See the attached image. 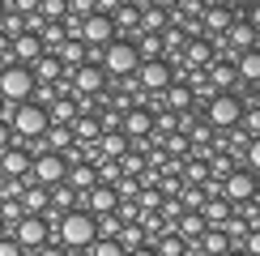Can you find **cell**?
<instances>
[{"label":"cell","mask_w":260,"mask_h":256,"mask_svg":"<svg viewBox=\"0 0 260 256\" xmlns=\"http://www.w3.org/2000/svg\"><path fill=\"white\" fill-rule=\"evenodd\" d=\"M5 124L13 133V141H35L47 133V111L39 103H17V107H5Z\"/></svg>","instance_id":"6da1fadb"},{"label":"cell","mask_w":260,"mask_h":256,"mask_svg":"<svg viewBox=\"0 0 260 256\" xmlns=\"http://www.w3.org/2000/svg\"><path fill=\"white\" fill-rule=\"evenodd\" d=\"M56 239H60L69 252L90 248V243L99 239V231H94V213H85V209H69V213L60 218V227H56Z\"/></svg>","instance_id":"7a4b0ae2"},{"label":"cell","mask_w":260,"mask_h":256,"mask_svg":"<svg viewBox=\"0 0 260 256\" xmlns=\"http://www.w3.org/2000/svg\"><path fill=\"white\" fill-rule=\"evenodd\" d=\"M141 69V56H137V47H133V39H111L103 47V73L107 77H133V73Z\"/></svg>","instance_id":"3957f363"},{"label":"cell","mask_w":260,"mask_h":256,"mask_svg":"<svg viewBox=\"0 0 260 256\" xmlns=\"http://www.w3.org/2000/svg\"><path fill=\"white\" fill-rule=\"evenodd\" d=\"M30 94H35V73L26 64H5L0 69V99L17 107V103H30Z\"/></svg>","instance_id":"277c9868"},{"label":"cell","mask_w":260,"mask_h":256,"mask_svg":"<svg viewBox=\"0 0 260 256\" xmlns=\"http://www.w3.org/2000/svg\"><path fill=\"white\" fill-rule=\"evenodd\" d=\"M239 120H243V99L239 94H213L209 107H205V124L213 133H231Z\"/></svg>","instance_id":"5b68a950"},{"label":"cell","mask_w":260,"mask_h":256,"mask_svg":"<svg viewBox=\"0 0 260 256\" xmlns=\"http://www.w3.org/2000/svg\"><path fill=\"white\" fill-rule=\"evenodd\" d=\"M222 197L231 201V205H247V201L260 197V175H252L247 167H235L231 175L222 179Z\"/></svg>","instance_id":"8992f818"},{"label":"cell","mask_w":260,"mask_h":256,"mask_svg":"<svg viewBox=\"0 0 260 256\" xmlns=\"http://www.w3.org/2000/svg\"><path fill=\"white\" fill-rule=\"evenodd\" d=\"M133 77H137L141 94H162L171 81H175V69H171V60H141V69L133 73Z\"/></svg>","instance_id":"52a82bcc"},{"label":"cell","mask_w":260,"mask_h":256,"mask_svg":"<svg viewBox=\"0 0 260 256\" xmlns=\"http://www.w3.org/2000/svg\"><path fill=\"white\" fill-rule=\"evenodd\" d=\"M64 175H69V163H64V154H35V163H30V179L43 188H56L64 184Z\"/></svg>","instance_id":"ba28073f"},{"label":"cell","mask_w":260,"mask_h":256,"mask_svg":"<svg viewBox=\"0 0 260 256\" xmlns=\"http://www.w3.org/2000/svg\"><path fill=\"white\" fill-rule=\"evenodd\" d=\"M13 239L30 252V248H43L47 239H56V231H51L47 222H43V213H26V218H21L17 227H13Z\"/></svg>","instance_id":"9c48e42d"},{"label":"cell","mask_w":260,"mask_h":256,"mask_svg":"<svg viewBox=\"0 0 260 256\" xmlns=\"http://www.w3.org/2000/svg\"><path fill=\"white\" fill-rule=\"evenodd\" d=\"M120 133L128 137V141H145L149 133H154V111H149L145 103L128 107V111H120Z\"/></svg>","instance_id":"30bf717a"},{"label":"cell","mask_w":260,"mask_h":256,"mask_svg":"<svg viewBox=\"0 0 260 256\" xmlns=\"http://www.w3.org/2000/svg\"><path fill=\"white\" fill-rule=\"evenodd\" d=\"M85 47H107V43L115 39V26H111V17L107 13H90V17H81V35H77Z\"/></svg>","instance_id":"8fae6325"},{"label":"cell","mask_w":260,"mask_h":256,"mask_svg":"<svg viewBox=\"0 0 260 256\" xmlns=\"http://www.w3.org/2000/svg\"><path fill=\"white\" fill-rule=\"evenodd\" d=\"M30 163H35V158L21 149V141L0 149V175H5V179H30Z\"/></svg>","instance_id":"7c38bea8"},{"label":"cell","mask_w":260,"mask_h":256,"mask_svg":"<svg viewBox=\"0 0 260 256\" xmlns=\"http://www.w3.org/2000/svg\"><path fill=\"white\" fill-rule=\"evenodd\" d=\"M115 205H120V197H115V188L111 184H94L85 197H77V209H85V213H115Z\"/></svg>","instance_id":"4fadbf2b"},{"label":"cell","mask_w":260,"mask_h":256,"mask_svg":"<svg viewBox=\"0 0 260 256\" xmlns=\"http://www.w3.org/2000/svg\"><path fill=\"white\" fill-rule=\"evenodd\" d=\"M205 81H209L213 94H235V85H239V73H235L231 60H213L209 69H205Z\"/></svg>","instance_id":"5bb4252c"},{"label":"cell","mask_w":260,"mask_h":256,"mask_svg":"<svg viewBox=\"0 0 260 256\" xmlns=\"http://www.w3.org/2000/svg\"><path fill=\"white\" fill-rule=\"evenodd\" d=\"M69 81H73V94H90V99H94V94L107 85V73H103V64H81Z\"/></svg>","instance_id":"9a60e30c"},{"label":"cell","mask_w":260,"mask_h":256,"mask_svg":"<svg viewBox=\"0 0 260 256\" xmlns=\"http://www.w3.org/2000/svg\"><path fill=\"white\" fill-rule=\"evenodd\" d=\"M39 56H43V43H39V35H30V30L9 43V60H13V64H26V69H30Z\"/></svg>","instance_id":"2e32d148"},{"label":"cell","mask_w":260,"mask_h":256,"mask_svg":"<svg viewBox=\"0 0 260 256\" xmlns=\"http://www.w3.org/2000/svg\"><path fill=\"white\" fill-rule=\"evenodd\" d=\"M222 39H226V47H231L235 56H239V51H252V47H256V30L247 26L243 17H235L231 26H226V35H222Z\"/></svg>","instance_id":"e0dca14e"},{"label":"cell","mask_w":260,"mask_h":256,"mask_svg":"<svg viewBox=\"0 0 260 256\" xmlns=\"http://www.w3.org/2000/svg\"><path fill=\"white\" fill-rule=\"evenodd\" d=\"M51 56L64 64V77H73V73H77L81 64H85V43H81V39H64L60 47L51 51Z\"/></svg>","instance_id":"ac0fdd59"},{"label":"cell","mask_w":260,"mask_h":256,"mask_svg":"<svg viewBox=\"0 0 260 256\" xmlns=\"http://www.w3.org/2000/svg\"><path fill=\"white\" fill-rule=\"evenodd\" d=\"M231 213H235V205H231L226 197H209V201L201 205V218H205V227H209V231H222Z\"/></svg>","instance_id":"d6986e66"},{"label":"cell","mask_w":260,"mask_h":256,"mask_svg":"<svg viewBox=\"0 0 260 256\" xmlns=\"http://www.w3.org/2000/svg\"><path fill=\"white\" fill-rule=\"evenodd\" d=\"M30 73H35V85H56V81L64 77V64L51 56V51H43V56L30 64Z\"/></svg>","instance_id":"ffe728a7"},{"label":"cell","mask_w":260,"mask_h":256,"mask_svg":"<svg viewBox=\"0 0 260 256\" xmlns=\"http://www.w3.org/2000/svg\"><path fill=\"white\" fill-rule=\"evenodd\" d=\"M64 184L77 192V197H85V192L99 184V171H94L90 163H73V167H69V175H64Z\"/></svg>","instance_id":"44dd1931"},{"label":"cell","mask_w":260,"mask_h":256,"mask_svg":"<svg viewBox=\"0 0 260 256\" xmlns=\"http://www.w3.org/2000/svg\"><path fill=\"white\" fill-rule=\"evenodd\" d=\"M21 209H26V213H43V209H47L51 205V192L47 188H43V184H35V179H26V184H21Z\"/></svg>","instance_id":"7402d4cb"},{"label":"cell","mask_w":260,"mask_h":256,"mask_svg":"<svg viewBox=\"0 0 260 256\" xmlns=\"http://www.w3.org/2000/svg\"><path fill=\"white\" fill-rule=\"evenodd\" d=\"M162 103H167V111H192V103H197V99H192V90H188V81H171L167 85V90H162Z\"/></svg>","instance_id":"603a6c76"},{"label":"cell","mask_w":260,"mask_h":256,"mask_svg":"<svg viewBox=\"0 0 260 256\" xmlns=\"http://www.w3.org/2000/svg\"><path fill=\"white\" fill-rule=\"evenodd\" d=\"M69 128H73V141H77V145H99V137H103L99 115H77Z\"/></svg>","instance_id":"cb8c5ba5"},{"label":"cell","mask_w":260,"mask_h":256,"mask_svg":"<svg viewBox=\"0 0 260 256\" xmlns=\"http://www.w3.org/2000/svg\"><path fill=\"white\" fill-rule=\"evenodd\" d=\"M171 231H175L183 243H197V239H201V235L209 231V227H205V218H201V213H179V218H175V227H171Z\"/></svg>","instance_id":"d4e9b609"},{"label":"cell","mask_w":260,"mask_h":256,"mask_svg":"<svg viewBox=\"0 0 260 256\" xmlns=\"http://www.w3.org/2000/svg\"><path fill=\"white\" fill-rule=\"evenodd\" d=\"M235 73H239V85H256L260 81V51H239V60H235Z\"/></svg>","instance_id":"484cf974"},{"label":"cell","mask_w":260,"mask_h":256,"mask_svg":"<svg viewBox=\"0 0 260 256\" xmlns=\"http://www.w3.org/2000/svg\"><path fill=\"white\" fill-rule=\"evenodd\" d=\"M171 26V13L158 5H145L141 9V35H162V30Z\"/></svg>","instance_id":"4316f807"},{"label":"cell","mask_w":260,"mask_h":256,"mask_svg":"<svg viewBox=\"0 0 260 256\" xmlns=\"http://www.w3.org/2000/svg\"><path fill=\"white\" fill-rule=\"evenodd\" d=\"M128 145H133V141H128L124 133H103V137H99V154L111 158V163H120V158L128 154Z\"/></svg>","instance_id":"83f0119b"},{"label":"cell","mask_w":260,"mask_h":256,"mask_svg":"<svg viewBox=\"0 0 260 256\" xmlns=\"http://www.w3.org/2000/svg\"><path fill=\"white\" fill-rule=\"evenodd\" d=\"M43 145H47L51 154H64V149L73 145V128H69V124H47V133H43Z\"/></svg>","instance_id":"f1b7e54d"},{"label":"cell","mask_w":260,"mask_h":256,"mask_svg":"<svg viewBox=\"0 0 260 256\" xmlns=\"http://www.w3.org/2000/svg\"><path fill=\"white\" fill-rule=\"evenodd\" d=\"M149 248H154V256H188V243H183V239H179L175 231L158 235V239L149 243Z\"/></svg>","instance_id":"f546056e"},{"label":"cell","mask_w":260,"mask_h":256,"mask_svg":"<svg viewBox=\"0 0 260 256\" xmlns=\"http://www.w3.org/2000/svg\"><path fill=\"white\" fill-rule=\"evenodd\" d=\"M133 47H137L141 60H162V35H141V30H137Z\"/></svg>","instance_id":"4dcf8cb0"},{"label":"cell","mask_w":260,"mask_h":256,"mask_svg":"<svg viewBox=\"0 0 260 256\" xmlns=\"http://www.w3.org/2000/svg\"><path fill=\"white\" fill-rule=\"evenodd\" d=\"M47 192H51V205H47V209H56V213L77 209V192H73L69 184H56V188H47Z\"/></svg>","instance_id":"1f68e13d"},{"label":"cell","mask_w":260,"mask_h":256,"mask_svg":"<svg viewBox=\"0 0 260 256\" xmlns=\"http://www.w3.org/2000/svg\"><path fill=\"white\" fill-rule=\"evenodd\" d=\"M94 231H99V239H120L124 222H120V213H99L94 218Z\"/></svg>","instance_id":"d6a6232c"},{"label":"cell","mask_w":260,"mask_h":256,"mask_svg":"<svg viewBox=\"0 0 260 256\" xmlns=\"http://www.w3.org/2000/svg\"><path fill=\"white\" fill-rule=\"evenodd\" d=\"M35 13H39L43 21H64V17H69V0H39Z\"/></svg>","instance_id":"836d02e7"},{"label":"cell","mask_w":260,"mask_h":256,"mask_svg":"<svg viewBox=\"0 0 260 256\" xmlns=\"http://www.w3.org/2000/svg\"><path fill=\"white\" fill-rule=\"evenodd\" d=\"M141 243H145V231H141L137 222H124V231H120V248L133 252V248H141Z\"/></svg>","instance_id":"e575fe53"},{"label":"cell","mask_w":260,"mask_h":256,"mask_svg":"<svg viewBox=\"0 0 260 256\" xmlns=\"http://www.w3.org/2000/svg\"><path fill=\"white\" fill-rule=\"evenodd\" d=\"M90 256H124V248H120V239H94Z\"/></svg>","instance_id":"d590c367"},{"label":"cell","mask_w":260,"mask_h":256,"mask_svg":"<svg viewBox=\"0 0 260 256\" xmlns=\"http://www.w3.org/2000/svg\"><path fill=\"white\" fill-rule=\"evenodd\" d=\"M243 167L252 171V175H260V137H252V141H247V149H243Z\"/></svg>","instance_id":"8d00e7d4"},{"label":"cell","mask_w":260,"mask_h":256,"mask_svg":"<svg viewBox=\"0 0 260 256\" xmlns=\"http://www.w3.org/2000/svg\"><path fill=\"white\" fill-rule=\"evenodd\" d=\"M137 205L141 209H158L162 205V188H141L137 192Z\"/></svg>","instance_id":"74e56055"},{"label":"cell","mask_w":260,"mask_h":256,"mask_svg":"<svg viewBox=\"0 0 260 256\" xmlns=\"http://www.w3.org/2000/svg\"><path fill=\"white\" fill-rule=\"evenodd\" d=\"M0 256H26V248H21L13 235H0Z\"/></svg>","instance_id":"f35d334b"},{"label":"cell","mask_w":260,"mask_h":256,"mask_svg":"<svg viewBox=\"0 0 260 256\" xmlns=\"http://www.w3.org/2000/svg\"><path fill=\"white\" fill-rule=\"evenodd\" d=\"M239 248H243L247 256H260V227H256V231H247V235H243V243H239Z\"/></svg>","instance_id":"ab89813d"},{"label":"cell","mask_w":260,"mask_h":256,"mask_svg":"<svg viewBox=\"0 0 260 256\" xmlns=\"http://www.w3.org/2000/svg\"><path fill=\"white\" fill-rule=\"evenodd\" d=\"M69 13L73 17H90L94 13V0H69Z\"/></svg>","instance_id":"60d3db41"},{"label":"cell","mask_w":260,"mask_h":256,"mask_svg":"<svg viewBox=\"0 0 260 256\" xmlns=\"http://www.w3.org/2000/svg\"><path fill=\"white\" fill-rule=\"evenodd\" d=\"M9 9H13V13H21V17H30L39 9V0H9Z\"/></svg>","instance_id":"b9f144b4"},{"label":"cell","mask_w":260,"mask_h":256,"mask_svg":"<svg viewBox=\"0 0 260 256\" xmlns=\"http://www.w3.org/2000/svg\"><path fill=\"white\" fill-rule=\"evenodd\" d=\"M120 5H124V0H94V13H107V17H111Z\"/></svg>","instance_id":"7bdbcfd3"},{"label":"cell","mask_w":260,"mask_h":256,"mask_svg":"<svg viewBox=\"0 0 260 256\" xmlns=\"http://www.w3.org/2000/svg\"><path fill=\"white\" fill-rule=\"evenodd\" d=\"M243 107H260V81L247 85V103H243Z\"/></svg>","instance_id":"ee69618b"},{"label":"cell","mask_w":260,"mask_h":256,"mask_svg":"<svg viewBox=\"0 0 260 256\" xmlns=\"http://www.w3.org/2000/svg\"><path fill=\"white\" fill-rule=\"evenodd\" d=\"M39 256H69V248H47V243H43V248H35Z\"/></svg>","instance_id":"f6af8a7d"},{"label":"cell","mask_w":260,"mask_h":256,"mask_svg":"<svg viewBox=\"0 0 260 256\" xmlns=\"http://www.w3.org/2000/svg\"><path fill=\"white\" fill-rule=\"evenodd\" d=\"M5 145H13V133H9V124L0 120V149H5Z\"/></svg>","instance_id":"bcb514c9"},{"label":"cell","mask_w":260,"mask_h":256,"mask_svg":"<svg viewBox=\"0 0 260 256\" xmlns=\"http://www.w3.org/2000/svg\"><path fill=\"white\" fill-rule=\"evenodd\" d=\"M124 256H154V248H149V243H141V248H133V252H124Z\"/></svg>","instance_id":"7dc6e473"},{"label":"cell","mask_w":260,"mask_h":256,"mask_svg":"<svg viewBox=\"0 0 260 256\" xmlns=\"http://www.w3.org/2000/svg\"><path fill=\"white\" fill-rule=\"evenodd\" d=\"M154 5H158V9H167V13H171V9H179V0H154Z\"/></svg>","instance_id":"c3c4849f"},{"label":"cell","mask_w":260,"mask_h":256,"mask_svg":"<svg viewBox=\"0 0 260 256\" xmlns=\"http://www.w3.org/2000/svg\"><path fill=\"white\" fill-rule=\"evenodd\" d=\"M69 256H90V248H77V252H69Z\"/></svg>","instance_id":"681fc988"},{"label":"cell","mask_w":260,"mask_h":256,"mask_svg":"<svg viewBox=\"0 0 260 256\" xmlns=\"http://www.w3.org/2000/svg\"><path fill=\"white\" fill-rule=\"evenodd\" d=\"M226 256H247V252H243V248H231V252H226Z\"/></svg>","instance_id":"f907efd6"},{"label":"cell","mask_w":260,"mask_h":256,"mask_svg":"<svg viewBox=\"0 0 260 256\" xmlns=\"http://www.w3.org/2000/svg\"><path fill=\"white\" fill-rule=\"evenodd\" d=\"M5 107H9V103H5V99H0V120H5Z\"/></svg>","instance_id":"816d5d0a"},{"label":"cell","mask_w":260,"mask_h":256,"mask_svg":"<svg viewBox=\"0 0 260 256\" xmlns=\"http://www.w3.org/2000/svg\"><path fill=\"white\" fill-rule=\"evenodd\" d=\"M0 13H5V5H0Z\"/></svg>","instance_id":"f5cc1de1"},{"label":"cell","mask_w":260,"mask_h":256,"mask_svg":"<svg viewBox=\"0 0 260 256\" xmlns=\"http://www.w3.org/2000/svg\"><path fill=\"white\" fill-rule=\"evenodd\" d=\"M0 235H5V227H0Z\"/></svg>","instance_id":"db71d44e"}]
</instances>
